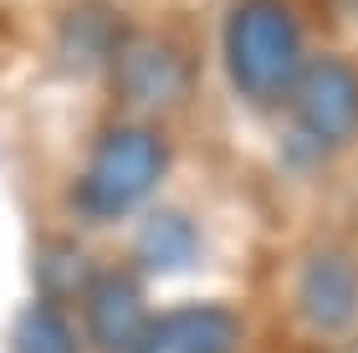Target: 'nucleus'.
I'll list each match as a JSON object with an SVG mask.
<instances>
[{"label": "nucleus", "instance_id": "1", "mask_svg": "<svg viewBox=\"0 0 358 353\" xmlns=\"http://www.w3.org/2000/svg\"><path fill=\"white\" fill-rule=\"evenodd\" d=\"M225 72L256 108L292 98L302 77V26L282 0H241L225 21Z\"/></svg>", "mask_w": 358, "mask_h": 353}, {"label": "nucleus", "instance_id": "2", "mask_svg": "<svg viewBox=\"0 0 358 353\" xmlns=\"http://www.w3.org/2000/svg\"><path fill=\"white\" fill-rule=\"evenodd\" d=\"M164 169H169V143L159 138V128L118 123L97 138L83 185H77V205L87 220H123L154 195Z\"/></svg>", "mask_w": 358, "mask_h": 353}, {"label": "nucleus", "instance_id": "3", "mask_svg": "<svg viewBox=\"0 0 358 353\" xmlns=\"http://www.w3.org/2000/svg\"><path fill=\"white\" fill-rule=\"evenodd\" d=\"M287 103L297 128L317 143H343L358 134V72L338 57H317L313 67H302Z\"/></svg>", "mask_w": 358, "mask_h": 353}, {"label": "nucleus", "instance_id": "4", "mask_svg": "<svg viewBox=\"0 0 358 353\" xmlns=\"http://www.w3.org/2000/svg\"><path fill=\"white\" fill-rule=\"evenodd\" d=\"M236 312L215 308V302H189L174 308L164 317H154L143 328V338L134 343V353H236Z\"/></svg>", "mask_w": 358, "mask_h": 353}, {"label": "nucleus", "instance_id": "5", "mask_svg": "<svg viewBox=\"0 0 358 353\" xmlns=\"http://www.w3.org/2000/svg\"><path fill=\"white\" fill-rule=\"evenodd\" d=\"M149 317H143V292L128 271H103L92 282L87 297V333L103 353H134V343L143 338Z\"/></svg>", "mask_w": 358, "mask_h": 353}, {"label": "nucleus", "instance_id": "6", "mask_svg": "<svg viewBox=\"0 0 358 353\" xmlns=\"http://www.w3.org/2000/svg\"><path fill=\"white\" fill-rule=\"evenodd\" d=\"M297 308L317 333H338L343 323H353V312H358V271H353L348 256L322 251V256H313V261L302 266Z\"/></svg>", "mask_w": 358, "mask_h": 353}, {"label": "nucleus", "instance_id": "7", "mask_svg": "<svg viewBox=\"0 0 358 353\" xmlns=\"http://www.w3.org/2000/svg\"><path fill=\"white\" fill-rule=\"evenodd\" d=\"M118 92L134 108H169L185 92V67H179V57L169 46L134 41V46H123V62H118Z\"/></svg>", "mask_w": 358, "mask_h": 353}, {"label": "nucleus", "instance_id": "8", "mask_svg": "<svg viewBox=\"0 0 358 353\" xmlns=\"http://www.w3.org/2000/svg\"><path fill=\"white\" fill-rule=\"evenodd\" d=\"M15 353H77V328L67 323V312L57 302H31L15 317Z\"/></svg>", "mask_w": 358, "mask_h": 353}]
</instances>
